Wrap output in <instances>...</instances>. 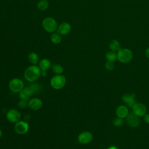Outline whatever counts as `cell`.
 Listing matches in <instances>:
<instances>
[{"label": "cell", "instance_id": "cell-22", "mask_svg": "<svg viewBox=\"0 0 149 149\" xmlns=\"http://www.w3.org/2000/svg\"><path fill=\"white\" fill-rule=\"evenodd\" d=\"M105 58L107 61L113 62L117 58V55L115 52L109 51L106 54Z\"/></svg>", "mask_w": 149, "mask_h": 149}, {"label": "cell", "instance_id": "cell-14", "mask_svg": "<svg viewBox=\"0 0 149 149\" xmlns=\"http://www.w3.org/2000/svg\"><path fill=\"white\" fill-rule=\"evenodd\" d=\"M71 29V25L69 23L63 22L58 26L56 31L61 35H66L70 32Z\"/></svg>", "mask_w": 149, "mask_h": 149}, {"label": "cell", "instance_id": "cell-10", "mask_svg": "<svg viewBox=\"0 0 149 149\" xmlns=\"http://www.w3.org/2000/svg\"><path fill=\"white\" fill-rule=\"evenodd\" d=\"M126 122L129 126L132 127H136L140 125V119L138 116L136 115L133 112H131L127 116Z\"/></svg>", "mask_w": 149, "mask_h": 149}, {"label": "cell", "instance_id": "cell-1", "mask_svg": "<svg viewBox=\"0 0 149 149\" xmlns=\"http://www.w3.org/2000/svg\"><path fill=\"white\" fill-rule=\"evenodd\" d=\"M41 70L39 66L36 65H33L28 68L24 70V77L25 79L30 82H34L37 80L41 76Z\"/></svg>", "mask_w": 149, "mask_h": 149}, {"label": "cell", "instance_id": "cell-24", "mask_svg": "<svg viewBox=\"0 0 149 149\" xmlns=\"http://www.w3.org/2000/svg\"><path fill=\"white\" fill-rule=\"evenodd\" d=\"M17 105L20 108L23 109V108H25L27 106H28V102L26 100L20 99V100H19V101L18 102Z\"/></svg>", "mask_w": 149, "mask_h": 149}, {"label": "cell", "instance_id": "cell-6", "mask_svg": "<svg viewBox=\"0 0 149 149\" xmlns=\"http://www.w3.org/2000/svg\"><path fill=\"white\" fill-rule=\"evenodd\" d=\"M6 116L9 122L16 123L20 120L21 113L18 110L15 108H11L8 111Z\"/></svg>", "mask_w": 149, "mask_h": 149}, {"label": "cell", "instance_id": "cell-5", "mask_svg": "<svg viewBox=\"0 0 149 149\" xmlns=\"http://www.w3.org/2000/svg\"><path fill=\"white\" fill-rule=\"evenodd\" d=\"M9 87L13 93H20L24 88L23 81L19 78H13L9 83Z\"/></svg>", "mask_w": 149, "mask_h": 149}, {"label": "cell", "instance_id": "cell-31", "mask_svg": "<svg viewBox=\"0 0 149 149\" xmlns=\"http://www.w3.org/2000/svg\"><path fill=\"white\" fill-rule=\"evenodd\" d=\"M108 149H117V148H116L115 147H113H113H110V148H108Z\"/></svg>", "mask_w": 149, "mask_h": 149}, {"label": "cell", "instance_id": "cell-13", "mask_svg": "<svg viewBox=\"0 0 149 149\" xmlns=\"http://www.w3.org/2000/svg\"><path fill=\"white\" fill-rule=\"evenodd\" d=\"M135 96L136 95L134 94L125 93L122 95V99L124 103L127 104L129 107L133 108L134 105L136 103L135 100Z\"/></svg>", "mask_w": 149, "mask_h": 149}, {"label": "cell", "instance_id": "cell-29", "mask_svg": "<svg viewBox=\"0 0 149 149\" xmlns=\"http://www.w3.org/2000/svg\"><path fill=\"white\" fill-rule=\"evenodd\" d=\"M47 74V71H45V70H41V76H44L45 77Z\"/></svg>", "mask_w": 149, "mask_h": 149}, {"label": "cell", "instance_id": "cell-30", "mask_svg": "<svg viewBox=\"0 0 149 149\" xmlns=\"http://www.w3.org/2000/svg\"><path fill=\"white\" fill-rule=\"evenodd\" d=\"M2 132L1 129H0V138L2 137Z\"/></svg>", "mask_w": 149, "mask_h": 149}, {"label": "cell", "instance_id": "cell-8", "mask_svg": "<svg viewBox=\"0 0 149 149\" xmlns=\"http://www.w3.org/2000/svg\"><path fill=\"white\" fill-rule=\"evenodd\" d=\"M93 139V134L88 131H84L81 132L77 137L78 141L82 144H87L90 143L92 141Z\"/></svg>", "mask_w": 149, "mask_h": 149}, {"label": "cell", "instance_id": "cell-16", "mask_svg": "<svg viewBox=\"0 0 149 149\" xmlns=\"http://www.w3.org/2000/svg\"><path fill=\"white\" fill-rule=\"evenodd\" d=\"M51 61L47 58H43L40 61L38 66L40 68L41 70L47 71L51 68Z\"/></svg>", "mask_w": 149, "mask_h": 149}, {"label": "cell", "instance_id": "cell-27", "mask_svg": "<svg viewBox=\"0 0 149 149\" xmlns=\"http://www.w3.org/2000/svg\"><path fill=\"white\" fill-rule=\"evenodd\" d=\"M144 122L147 123L149 124V113H146L144 116V118H143Z\"/></svg>", "mask_w": 149, "mask_h": 149}, {"label": "cell", "instance_id": "cell-23", "mask_svg": "<svg viewBox=\"0 0 149 149\" xmlns=\"http://www.w3.org/2000/svg\"><path fill=\"white\" fill-rule=\"evenodd\" d=\"M113 123L115 126H118V127L121 126L123 123V119L119 117L115 118L113 120Z\"/></svg>", "mask_w": 149, "mask_h": 149}, {"label": "cell", "instance_id": "cell-9", "mask_svg": "<svg viewBox=\"0 0 149 149\" xmlns=\"http://www.w3.org/2000/svg\"><path fill=\"white\" fill-rule=\"evenodd\" d=\"M133 112L139 117L144 116L147 112L146 105L142 103H136L132 108Z\"/></svg>", "mask_w": 149, "mask_h": 149}, {"label": "cell", "instance_id": "cell-4", "mask_svg": "<svg viewBox=\"0 0 149 149\" xmlns=\"http://www.w3.org/2000/svg\"><path fill=\"white\" fill-rule=\"evenodd\" d=\"M116 55L118 61L124 63L130 62L133 58L132 52L127 48L120 49Z\"/></svg>", "mask_w": 149, "mask_h": 149}, {"label": "cell", "instance_id": "cell-21", "mask_svg": "<svg viewBox=\"0 0 149 149\" xmlns=\"http://www.w3.org/2000/svg\"><path fill=\"white\" fill-rule=\"evenodd\" d=\"M52 70L56 74H61L63 73V67L58 63H55L52 66Z\"/></svg>", "mask_w": 149, "mask_h": 149}, {"label": "cell", "instance_id": "cell-18", "mask_svg": "<svg viewBox=\"0 0 149 149\" xmlns=\"http://www.w3.org/2000/svg\"><path fill=\"white\" fill-rule=\"evenodd\" d=\"M28 59L32 65H36L39 61L38 55L35 52H30L28 55Z\"/></svg>", "mask_w": 149, "mask_h": 149}, {"label": "cell", "instance_id": "cell-20", "mask_svg": "<svg viewBox=\"0 0 149 149\" xmlns=\"http://www.w3.org/2000/svg\"><path fill=\"white\" fill-rule=\"evenodd\" d=\"M49 6V3L47 0H41L37 3V8L40 10H45Z\"/></svg>", "mask_w": 149, "mask_h": 149}, {"label": "cell", "instance_id": "cell-19", "mask_svg": "<svg viewBox=\"0 0 149 149\" xmlns=\"http://www.w3.org/2000/svg\"><path fill=\"white\" fill-rule=\"evenodd\" d=\"M51 41L54 44H59L62 41V37L61 34H59L57 32L52 33L51 36Z\"/></svg>", "mask_w": 149, "mask_h": 149}, {"label": "cell", "instance_id": "cell-17", "mask_svg": "<svg viewBox=\"0 0 149 149\" xmlns=\"http://www.w3.org/2000/svg\"><path fill=\"white\" fill-rule=\"evenodd\" d=\"M109 48L111 51L116 52L120 49V45L119 42L116 40H113L109 43Z\"/></svg>", "mask_w": 149, "mask_h": 149}, {"label": "cell", "instance_id": "cell-3", "mask_svg": "<svg viewBox=\"0 0 149 149\" xmlns=\"http://www.w3.org/2000/svg\"><path fill=\"white\" fill-rule=\"evenodd\" d=\"M66 81L65 76L62 74H56L51 78L50 84L51 87L54 89L60 90L65 86Z\"/></svg>", "mask_w": 149, "mask_h": 149}, {"label": "cell", "instance_id": "cell-25", "mask_svg": "<svg viewBox=\"0 0 149 149\" xmlns=\"http://www.w3.org/2000/svg\"><path fill=\"white\" fill-rule=\"evenodd\" d=\"M30 86L32 87L33 89L34 93H39L41 90V87L40 86V84H37V83H34L30 85Z\"/></svg>", "mask_w": 149, "mask_h": 149}, {"label": "cell", "instance_id": "cell-12", "mask_svg": "<svg viewBox=\"0 0 149 149\" xmlns=\"http://www.w3.org/2000/svg\"><path fill=\"white\" fill-rule=\"evenodd\" d=\"M19 93L20 99L27 101L29 100L30 97L34 94V91L32 87L30 86H29L27 87H24L23 89Z\"/></svg>", "mask_w": 149, "mask_h": 149}, {"label": "cell", "instance_id": "cell-26", "mask_svg": "<svg viewBox=\"0 0 149 149\" xmlns=\"http://www.w3.org/2000/svg\"><path fill=\"white\" fill-rule=\"evenodd\" d=\"M105 67L107 70H112L114 69V64L112 62H109V61H107V62L105 64Z\"/></svg>", "mask_w": 149, "mask_h": 149}, {"label": "cell", "instance_id": "cell-15", "mask_svg": "<svg viewBox=\"0 0 149 149\" xmlns=\"http://www.w3.org/2000/svg\"><path fill=\"white\" fill-rule=\"evenodd\" d=\"M115 113L118 117L122 119L126 118L127 116L128 115V114L129 113L127 108L124 105L119 106L116 108Z\"/></svg>", "mask_w": 149, "mask_h": 149}, {"label": "cell", "instance_id": "cell-7", "mask_svg": "<svg viewBox=\"0 0 149 149\" xmlns=\"http://www.w3.org/2000/svg\"><path fill=\"white\" fill-rule=\"evenodd\" d=\"M29 129V125L27 122L24 120H19L16 122L14 126L15 132L18 134H26Z\"/></svg>", "mask_w": 149, "mask_h": 149}, {"label": "cell", "instance_id": "cell-28", "mask_svg": "<svg viewBox=\"0 0 149 149\" xmlns=\"http://www.w3.org/2000/svg\"><path fill=\"white\" fill-rule=\"evenodd\" d=\"M145 55L147 58L149 59V47L147 48L145 51Z\"/></svg>", "mask_w": 149, "mask_h": 149}, {"label": "cell", "instance_id": "cell-2", "mask_svg": "<svg viewBox=\"0 0 149 149\" xmlns=\"http://www.w3.org/2000/svg\"><path fill=\"white\" fill-rule=\"evenodd\" d=\"M42 25L44 29L48 33L55 32L58 27L56 21L51 17H47L44 19L42 22Z\"/></svg>", "mask_w": 149, "mask_h": 149}, {"label": "cell", "instance_id": "cell-11", "mask_svg": "<svg viewBox=\"0 0 149 149\" xmlns=\"http://www.w3.org/2000/svg\"><path fill=\"white\" fill-rule=\"evenodd\" d=\"M42 106V101L39 98H33L28 101V107L33 111L40 109Z\"/></svg>", "mask_w": 149, "mask_h": 149}]
</instances>
